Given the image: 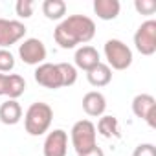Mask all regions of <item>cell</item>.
Returning a JSON list of instances; mask_svg holds the SVG:
<instances>
[{"label": "cell", "mask_w": 156, "mask_h": 156, "mask_svg": "<svg viewBox=\"0 0 156 156\" xmlns=\"http://www.w3.org/2000/svg\"><path fill=\"white\" fill-rule=\"evenodd\" d=\"M33 2L31 0H19V2L15 4V11L20 19H30L33 15Z\"/></svg>", "instance_id": "19"}, {"label": "cell", "mask_w": 156, "mask_h": 156, "mask_svg": "<svg viewBox=\"0 0 156 156\" xmlns=\"http://www.w3.org/2000/svg\"><path fill=\"white\" fill-rule=\"evenodd\" d=\"M121 4L118 0H94V13L101 20H114L119 15Z\"/></svg>", "instance_id": "15"}, {"label": "cell", "mask_w": 156, "mask_h": 156, "mask_svg": "<svg viewBox=\"0 0 156 156\" xmlns=\"http://www.w3.org/2000/svg\"><path fill=\"white\" fill-rule=\"evenodd\" d=\"M132 156H156V147L152 143H140L134 149Z\"/></svg>", "instance_id": "22"}, {"label": "cell", "mask_w": 156, "mask_h": 156, "mask_svg": "<svg viewBox=\"0 0 156 156\" xmlns=\"http://www.w3.org/2000/svg\"><path fill=\"white\" fill-rule=\"evenodd\" d=\"M87 79L92 87L96 88H101V87H107L110 81H112V70L108 68V64L105 62H99L96 64L92 70L87 72Z\"/></svg>", "instance_id": "13"}, {"label": "cell", "mask_w": 156, "mask_h": 156, "mask_svg": "<svg viewBox=\"0 0 156 156\" xmlns=\"http://www.w3.org/2000/svg\"><path fill=\"white\" fill-rule=\"evenodd\" d=\"M96 125L90 121V119H81L77 121L73 127H72V145L75 149L77 154H83V152H88L92 151L98 143H96Z\"/></svg>", "instance_id": "4"}, {"label": "cell", "mask_w": 156, "mask_h": 156, "mask_svg": "<svg viewBox=\"0 0 156 156\" xmlns=\"http://www.w3.org/2000/svg\"><path fill=\"white\" fill-rule=\"evenodd\" d=\"M105 57L108 68L114 70H127L132 64V50L119 39H108L105 42Z\"/></svg>", "instance_id": "5"}, {"label": "cell", "mask_w": 156, "mask_h": 156, "mask_svg": "<svg viewBox=\"0 0 156 156\" xmlns=\"http://www.w3.org/2000/svg\"><path fill=\"white\" fill-rule=\"evenodd\" d=\"M134 8L141 15H152L156 11V2H154V0H136Z\"/></svg>", "instance_id": "21"}, {"label": "cell", "mask_w": 156, "mask_h": 156, "mask_svg": "<svg viewBox=\"0 0 156 156\" xmlns=\"http://www.w3.org/2000/svg\"><path fill=\"white\" fill-rule=\"evenodd\" d=\"M26 26L19 20L0 19V50H6L13 44H17L26 35Z\"/></svg>", "instance_id": "8"}, {"label": "cell", "mask_w": 156, "mask_h": 156, "mask_svg": "<svg viewBox=\"0 0 156 156\" xmlns=\"http://www.w3.org/2000/svg\"><path fill=\"white\" fill-rule=\"evenodd\" d=\"M22 118V107L17 99H8L0 105V121L4 125H17Z\"/></svg>", "instance_id": "14"}, {"label": "cell", "mask_w": 156, "mask_h": 156, "mask_svg": "<svg viewBox=\"0 0 156 156\" xmlns=\"http://www.w3.org/2000/svg\"><path fill=\"white\" fill-rule=\"evenodd\" d=\"M73 61H75V66H77V68H81V70H85V72L92 70L96 64L101 62L99 51H98L94 46H88V44H87V46H81L79 50L75 51Z\"/></svg>", "instance_id": "12"}, {"label": "cell", "mask_w": 156, "mask_h": 156, "mask_svg": "<svg viewBox=\"0 0 156 156\" xmlns=\"http://www.w3.org/2000/svg\"><path fill=\"white\" fill-rule=\"evenodd\" d=\"M101 136L105 138H119L121 130H119V121L114 116H101L98 121V129H96Z\"/></svg>", "instance_id": "16"}, {"label": "cell", "mask_w": 156, "mask_h": 156, "mask_svg": "<svg viewBox=\"0 0 156 156\" xmlns=\"http://www.w3.org/2000/svg\"><path fill=\"white\" fill-rule=\"evenodd\" d=\"M77 156H105V152H103V149L101 147H94L92 151H88V152H83V154H77Z\"/></svg>", "instance_id": "23"}, {"label": "cell", "mask_w": 156, "mask_h": 156, "mask_svg": "<svg viewBox=\"0 0 156 156\" xmlns=\"http://www.w3.org/2000/svg\"><path fill=\"white\" fill-rule=\"evenodd\" d=\"M83 110L88 116H92V118L103 116L105 110H107V99H105V96L101 92H96V90L85 94V98H83Z\"/></svg>", "instance_id": "11"}, {"label": "cell", "mask_w": 156, "mask_h": 156, "mask_svg": "<svg viewBox=\"0 0 156 156\" xmlns=\"http://www.w3.org/2000/svg\"><path fill=\"white\" fill-rule=\"evenodd\" d=\"M35 81L50 90L72 87L77 81V68L70 62H42L35 70Z\"/></svg>", "instance_id": "2"}, {"label": "cell", "mask_w": 156, "mask_h": 156, "mask_svg": "<svg viewBox=\"0 0 156 156\" xmlns=\"http://www.w3.org/2000/svg\"><path fill=\"white\" fill-rule=\"evenodd\" d=\"M26 90V81L19 73H8V87H6V96L9 99H17L24 94Z\"/></svg>", "instance_id": "17"}, {"label": "cell", "mask_w": 156, "mask_h": 156, "mask_svg": "<svg viewBox=\"0 0 156 156\" xmlns=\"http://www.w3.org/2000/svg\"><path fill=\"white\" fill-rule=\"evenodd\" d=\"M46 46L41 39H26L20 46H19V55L22 59V62L30 64V66H39L44 62L46 59Z\"/></svg>", "instance_id": "7"}, {"label": "cell", "mask_w": 156, "mask_h": 156, "mask_svg": "<svg viewBox=\"0 0 156 156\" xmlns=\"http://www.w3.org/2000/svg\"><path fill=\"white\" fill-rule=\"evenodd\" d=\"M68 152V134L62 129H55L48 132L44 145H42V154L44 156H66Z\"/></svg>", "instance_id": "10"}, {"label": "cell", "mask_w": 156, "mask_h": 156, "mask_svg": "<svg viewBox=\"0 0 156 156\" xmlns=\"http://www.w3.org/2000/svg\"><path fill=\"white\" fill-rule=\"evenodd\" d=\"M15 68V57L8 50H0V72H11Z\"/></svg>", "instance_id": "20"}, {"label": "cell", "mask_w": 156, "mask_h": 156, "mask_svg": "<svg viewBox=\"0 0 156 156\" xmlns=\"http://www.w3.org/2000/svg\"><path fill=\"white\" fill-rule=\"evenodd\" d=\"M134 46L141 55H152L156 51V20H145L134 33Z\"/></svg>", "instance_id": "6"}, {"label": "cell", "mask_w": 156, "mask_h": 156, "mask_svg": "<svg viewBox=\"0 0 156 156\" xmlns=\"http://www.w3.org/2000/svg\"><path fill=\"white\" fill-rule=\"evenodd\" d=\"M42 13L50 20H59L66 15V4L62 0H44L42 2Z\"/></svg>", "instance_id": "18"}, {"label": "cell", "mask_w": 156, "mask_h": 156, "mask_svg": "<svg viewBox=\"0 0 156 156\" xmlns=\"http://www.w3.org/2000/svg\"><path fill=\"white\" fill-rule=\"evenodd\" d=\"M96 35V24L87 15H70L53 31L55 42L62 50H72L77 44H87Z\"/></svg>", "instance_id": "1"}, {"label": "cell", "mask_w": 156, "mask_h": 156, "mask_svg": "<svg viewBox=\"0 0 156 156\" xmlns=\"http://www.w3.org/2000/svg\"><path fill=\"white\" fill-rule=\"evenodd\" d=\"M6 87H8V73H0V96H6Z\"/></svg>", "instance_id": "24"}, {"label": "cell", "mask_w": 156, "mask_h": 156, "mask_svg": "<svg viewBox=\"0 0 156 156\" xmlns=\"http://www.w3.org/2000/svg\"><path fill=\"white\" fill-rule=\"evenodd\" d=\"M51 119H53V110L48 103H42V101L31 103L24 116L26 132L30 136H42L44 132H48Z\"/></svg>", "instance_id": "3"}, {"label": "cell", "mask_w": 156, "mask_h": 156, "mask_svg": "<svg viewBox=\"0 0 156 156\" xmlns=\"http://www.w3.org/2000/svg\"><path fill=\"white\" fill-rule=\"evenodd\" d=\"M132 112L136 118L147 121V125L151 129L156 127V99L149 94H138L134 99H132Z\"/></svg>", "instance_id": "9"}]
</instances>
